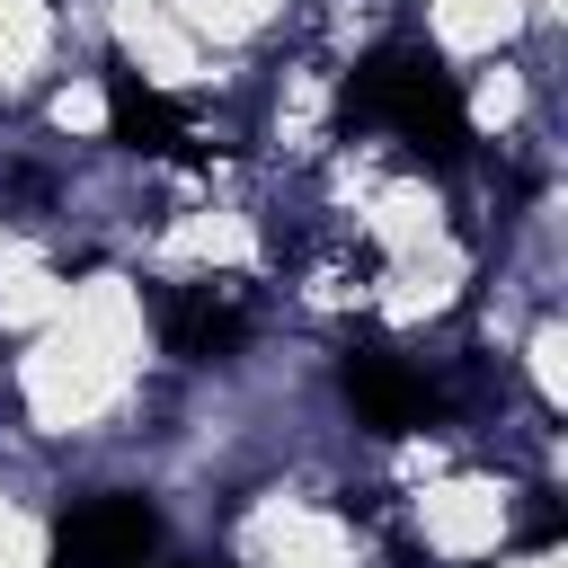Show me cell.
<instances>
[{
	"label": "cell",
	"mask_w": 568,
	"mask_h": 568,
	"mask_svg": "<svg viewBox=\"0 0 568 568\" xmlns=\"http://www.w3.org/2000/svg\"><path fill=\"white\" fill-rule=\"evenodd\" d=\"M337 115L355 133H382L408 160H435V169L462 160V142H470L462 89H453V71L435 53H373V62H355L346 89H337Z\"/></svg>",
	"instance_id": "1"
},
{
	"label": "cell",
	"mask_w": 568,
	"mask_h": 568,
	"mask_svg": "<svg viewBox=\"0 0 568 568\" xmlns=\"http://www.w3.org/2000/svg\"><path fill=\"white\" fill-rule=\"evenodd\" d=\"M160 559V515L142 497H80L53 524V568H151Z\"/></svg>",
	"instance_id": "2"
},
{
	"label": "cell",
	"mask_w": 568,
	"mask_h": 568,
	"mask_svg": "<svg viewBox=\"0 0 568 568\" xmlns=\"http://www.w3.org/2000/svg\"><path fill=\"white\" fill-rule=\"evenodd\" d=\"M337 382H346V399H355V417H364L373 435H408V426L435 417V382H426L408 355H390V346H355Z\"/></svg>",
	"instance_id": "3"
},
{
	"label": "cell",
	"mask_w": 568,
	"mask_h": 568,
	"mask_svg": "<svg viewBox=\"0 0 568 568\" xmlns=\"http://www.w3.org/2000/svg\"><path fill=\"white\" fill-rule=\"evenodd\" d=\"M257 328V302H248V284H178L169 302H160V337L178 346V355H195V364H213V355H231L240 337Z\"/></svg>",
	"instance_id": "4"
},
{
	"label": "cell",
	"mask_w": 568,
	"mask_h": 568,
	"mask_svg": "<svg viewBox=\"0 0 568 568\" xmlns=\"http://www.w3.org/2000/svg\"><path fill=\"white\" fill-rule=\"evenodd\" d=\"M106 115H115V142L124 151H151V160H195V124L151 89V80H133V71H115L106 80Z\"/></svg>",
	"instance_id": "5"
},
{
	"label": "cell",
	"mask_w": 568,
	"mask_h": 568,
	"mask_svg": "<svg viewBox=\"0 0 568 568\" xmlns=\"http://www.w3.org/2000/svg\"><path fill=\"white\" fill-rule=\"evenodd\" d=\"M195 568H222V559H195Z\"/></svg>",
	"instance_id": "6"
}]
</instances>
